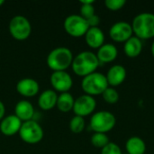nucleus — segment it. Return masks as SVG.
I'll list each match as a JSON object with an SVG mask.
<instances>
[{
  "mask_svg": "<svg viewBox=\"0 0 154 154\" xmlns=\"http://www.w3.org/2000/svg\"><path fill=\"white\" fill-rule=\"evenodd\" d=\"M101 154H123L121 148L116 143H109L106 146L101 149Z\"/></svg>",
  "mask_w": 154,
  "mask_h": 154,
  "instance_id": "27",
  "label": "nucleus"
},
{
  "mask_svg": "<svg viewBox=\"0 0 154 154\" xmlns=\"http://www.w3.org/2000/svg\"><path fill=\"white\" fill-rule=\"evenodd\" d=\"M127 76V72H126V69L123 66V65H114L112 66L106 77L108 82V85L113 87H117L120 86L121 84L124 83V81L125 80Z\"/></svg>",
  "mask_w": 154,
  "mask_h": 154,
  "instance_id": "14",
  "label": "nucleus"
},
{
  "mask_svg": "<svg viewBox=\"0 0 154 154\" xmlns=\"http://www.w3.org/2000/svg\"><path fill=\"white\" fill-rule=\"evenodd\" d=\"M108 87L109 85L106 75L97 71L84 77L81 81L82 90L86 95L91 97L102 95Z\"/></svg>",
  "mask_w": 154,
  "mask_h": 154,
  "instance_id": "4",
  "label": "nucleus"
},
{
  "mask_svg": "<svg viewBox=\"0 0 154 154\" xmlns=\"http://www.w3.org/2000/svg\"><path fill=\"white\" fill-rule=\"evenodd\" d=\"M72 51L67 47H58L51 51L47 56V65L53 71H66L73 61Z\"/></svg>",
  "mask_w": 154,
  "mask_h": 154,
  "instance_id": "2",
  "label": "nucleus"
},
{
  "mask_svg": "<svg viewBox=\"0 0 154 154\" xmlns=\"http://www.w3.org/2000/svg\"><path fill=\"white\" fill-rule=\"evenodd\" d=\"M74 102H75V99L69 92L60 93L58 96L56 106L60 112L68 113L73 109Z\"/></svg>",
  "mask_w": 154,
  "mask_h": 154,
  "instance_id": "21",
  "label": "nucleus"
},
{
  "mask_svg": "<svg viewBox=\"0 0 154 154\" xmlns=\"http://www.w3.org/2000/svg\"><path fill=\"white\" fill-rule=\"evenodd\" d=\"M4 4H5V1H4V0H0V6L3 5Z\"/></svg>",
  "mask_w": 154,
  "mask_h": 154,
  "instance_id": "31",
  "label": "nucleus"
},
{
  "mask_svg": "<svg viewBox=\"0 0 154 154\" xmlns=\"http://www.w3.org/2000/svg\"><path fill=\"white\" fill-rule=\"evenodd\" d=\"M18 134L21 140L28 144H36L40 143L44 135L42 127L34 120L23 122Z\"/></svg>",
  "mask_w": 154,
  "mask_h": 154,
  "instance_id": "6",
  "label": "nucleus"
},
{
  "mask_svg": "<svg viewBox=\"0 0 154 154\" xmlns=\"http://www.w3.org/2000/svg\"><path fill=\"white\" fill-rule=\"evenodd\" d=\"M95 3L94 0H81L80 4V15L85 18L86 20L91 17L92 15L96 14L95 13V7L93 4Z\"/></svg>",
  "mask_w": 154,
  "mask_h": 154,
  "instance_id": "22",
  "label": "nucleus"
},
{
  "mask_svg": "<svg viewBox=\"0 0 154 154\" xmlns=\"http://www.w3.org/2000/svg\"><path fill=\"white\" fill-rule=\"evenodd\" d=\"M134 36L140 40L154 38V14L141 13L134 16L131 23Z\"/></svg>",
  "mask_w": 154,
  "mask_h": 154,
  "instance_id": "3",
  "label": "nucleus"
},
{
  "mask_svg": "<svg viewBox=\"0 0 154 154\" xmlns=\"http://www.w3.org/2000/svg\"><path fill=\"white\" fill-rule=\"evenodd\" d=\"M151 51H152V57L154 58V42H152V46H151Z\"/></svg>",
  "mask_w": 154,
  "mask_h": 154,
  "instance_id": "30",
  "label": "nucleus"
},
{
  "mask_svg": "<svg viewBox=\"0 0 154 154\" xmlns=\"http://www.w3.org/2000/svg\"><path fill=\"white\" fill-rule=\"evenodd\" d=\"M145 154H146V153H145Z\"/></svg>",
  "mask_w": 154,
  "mask_h": 154,
  "instance_id": "33",
  "label": "nucleus"
},
{
  "mask_svg": "<svg viewBox=\"0 0 154 154\" xmlns=\"http://www.w3.org/2000/svg\"><path fill=\"white\" fill-rule=\"evenodd\" d=\"M99 66L100 63L97 55L88 51L79 52L76 57H74L71 64L73 72L83 78L96 72Z\"/></svg>",
  "mask_w": 154,
  "mask_h": 154,
  "instance_id": "1",
  "label": "nucleus"
},
{
  "mask_svg": "<svg viewBox=\"0 0 154 154\" xmlns=\"http://www.w3.org/2000/svg\"><path fill=\"white\" fill-rule=\"evenodd\" d=\"M126 154H127V153H126Z\"/></svg>",
  "mask_w": 154,
  "mask_h": 154,
  "instance_id": "32",
  "label": "nucleus"
},
{
  "mask_svg": "<svg viewBox=\"0 0 154 154\" xmlns=\"http://www.w3.org/2000/svg\"><path fill=\"white\" fill-rule=\"evenodd\" d=\"M86 126L84 117L75 116L69 121V130L74 134H80L84 131Z\"/></svg>",
  "mask_w": 154,
  "mask_h": 154,
  "instance_id": "24",
  "label": "nucleus"
},
{
  "mask_svg": "<svg viewBox=\"0 0 154 154\" xmlns=\"http://www.w3.org/2000/svg\"><path fill=\"white\" fill-rule=\"evenodd\" d=\"M96 55L99 60L100 65L110 63L117 58L118 50L116 45L112 43H105L99 49H97V52Z\"/></svg>",
  "mask_w": 154,
  "mask_h": 154,
  "instance_id": "16",
  "label": "nucleus"
},
{
  "mask_svg": "<svg viewBox=\"0 0 154 154\" xmlns=\"http://www.w3.org/2000/svg\"><path fill=\"white\" fill-rule=\"evenodd\" d=\"M9 32L11 36L17 41L28 39L32 32L30 21L23 15H15L9 22Z\"/></svg>",
  "mask_w": 154,
  "mask_h": 154,
  "instance_id": "7",
  "label": "nucleus"
},
{
  "mask_svg": "<svg viewBox=\"0 0 154 154\" xmlns=\"http://www.w3.org/2000/svg\"><path fill=\"white\" fill-rule=\"evenodd\" d=\"M102 97L104 98V100L107 103V104H110V105H114V104H116L119 100V93L118 91L112 88V87H108L105 91L104 93L102 94Z\"/></svg>",
  "mask_w": 154,
  "mask_h": 154,
  "instance_id": "25",
  "label": "nucleus"
},
{
  "mask_svg": "<svg viewBox=\"0 0 154 154\" xmlns=\"http://www.w3.org/2000/svg\"><path fill=\"white\" fill-rule=\"evenodd\" d=\"M5 106L4 103L0 100V121L5 117Z\"/></svg>",
  "mask_w": 154,
  "mask_h": 154,
  "instance_id": "29",
  "label": "nucleus"
},
{
  "mask_svg": "<svg viewBox=\"0 0 154 154\" xmlns=\"http://www.w3.org/2000/svg\"><path fill=\"white\" fill-rule=\"evenodd\" d=\"M116 124V118L111 112L99 111L95 113L90 118V128L95 133L106 134L114 129Z\"/></svg>",
  "mask_w": 154,
  "mask_h": 154,
  "instance_id": "5",
  "label": "nucleus"
},
{
  "mask_svg": "<svg viewBox=\"0 0 154 154\" xmlns=\"http://www.w3.org/2000/svg\"><path fill=\"white\" fill-rule=\"evenodd\" d=\"M39 83L31 78L20 79L16 84V91L23 97H32L39 93Z\"/></svg>",
  "mask_w": 154,
  "mask_h": 154,
  "instance_id": "13",
  "label": "nucleus"
},
{
  "mask_svg": "<svg viewBox=\"0 0 154 154\" xmlns=\"http://www.w3.org/2000/svg\"><path fill=\"white\" fill-rule=\"evenodd\" d=\"M58 95L52 89H46L42 92L38 97V106L43 111L51 110L56 106Z\"/></svg>",
  "mask_w": 154,
  "mask_h": 154,
  "instance_id": "18",
  "label": "nucleus"
},
{
  "mask_svg": "<svg viewBox=\"0 0 154 154\" xmlns=\"http://www.w3.org/2000/svg\"><path fill=\"white\" fill-rule=\"evenodd\" d=\"M23 122L14 115L5 116L0 121V132L5 136H12L19 133Z\"/></svg>",
  "mask_w": 154,
  "mask_h": 154,
  "instance_id": "12",
  "label": "nucleus"
},
{
  "mask_svg": "<svg viewBox=\"0 0 154 154\" xmlns=\"http://www.w3.org/2000/svg\"><path fill=\"white\" fill-rule=\"evenodd\" d=\"M50 82L54 91L60 93L69 92L73 86L72 78L66 71H53L51 75Z\"/></svg>",
  "mask_w": 154,
  "mask_h": 154,
  "instance_id": "11",
  "label": "nucleus"
},
{
  "mask_svg": "<svg viewBox=\"0 0 154 154\" xmlns=\"http://www.w3.org/2000/svg\"><path fill=\"white\" fill-rule=\"evenodd\" d=\"M126 4L125 0H106L105 5L110 11L121 10Z\"/></svg>",
  "mask_w": 154,
  "mask_h": 154,
  "instance_id": "26",
  "label": "nucleus"
},
{
  "mask_svg": "<svg viewBox=\"0 0 154 154\" xmlns=\"http://www.w3.org/2000/svg\"><path fill=\"white\" fill-rule=\"evenodd\" d=\"M109 36L116 42H125L132 36L134 32L131 23L125 21H119L114 23L109 29Z\"/></svg>",
  "mask_w": 154,
  "mask_h": 154,
  "instance_id": "10",
  "label": "nucleus"
},
{
  "mask_svg": "<svg viewBox=\"0 0 154 154\" xmlns=\"http://www.w3.org/2000/svg\"><path fill=\"white\" fill-rule=\"evenodd\" d=\"M125 150L127 154H145L146 144L141 137L132 136L125 143Z\"/></svg>",
  "mask_w": 154,
  "mask_h": 154,
  "instance_id": "20",
  "label": "nucleus"
},
{
  "mask_svg": "<svg viewBox=\"0 0 154 154\" xmlns=\"http://www.w3.org/2000/svg\"><path fill=\"white\" fill-rule=\"evenodd\" d=\"M87 22L89 27H98V24L100 23V18L97 14H94L88 19H87Z\"/></svg>",
  "mask_w": 154,
  "mask_h": 154,
  "instance_id": "28",
  "label": "nucleus"
},
{
  "mask_svg": "<svg viewBox=\"0 0 154 154\" xmlns=\"http://www.w3.org/2000/svg\"><path fill=\"white\" fill-rule=\"evenodd\" d=\"M14 116H16L23 123L32 120L34 116V107L31 102L27 100H21L15 105Z\"/></svg>",
  "mask_w": 154,
  "mask_h": 154,
  "instance_id": "17",
  "label": "nucleus"
},
{
  "mask_svg": "<svg viewBox=\"0 0 154 154\" xmlns=\"http://www.w3.org/2000/svg\"><path fill=\"white\" fill-rule=\"evenodd\" d=\"M143 51V42L136 36H132L124 44V52L129 58L138 57Z\"/></svg>",
  "mask_w": 154,
  "mask_h": 154,
  "instance_id": "19",
  "label": "nucleus"
},
{
  "mask_svg": "<svg viewBox=\"0 0 154 154\" xmlns=\"http://www.w3.org/2000/svg\"><path fill=\"white\" fill-rule=\"evenodd\" d=\"M85 41L88 47L99 49L105 44V34L99 27H89L85 34Z\"/></svg>",
  "mask_w": 154,
  "mask_h": 154,
  "instance_id": "15",
  "label": "nucleus"
},
{
  "mask_svg": "<svg viewBox=\"0 0 154 154\" xmlns=\"http://www.w3.org/2000/svg\"><path fill=\"white\" fill-rule=\"evenodd\" d=\"M97 107V101L94 97L88 95L79 96L75 99L72 111L78 116L85 117L91 115Z\"/></svg>",
  "mask_w": 154,
  "mask_h": 154,
  "instance_id": "9",
  "label": "nucleus"
},
{
  "mask_svg": "<svg viewBox=\"0 0 154 154\" xmlns=\"http://www.w3.org/2000/svg\"><path fill=\"white\" fill-rule=\"evenodd\" d=\"M63 27L65 32L75 38L85 36L89 29L88 22L80 14H70L64 20Z\"/></svg>",
  "mask_w": 154,
  "mask_h": 154,
  "instance_id": "8",
  "label": "nucleus"
},
{
  "mask_svg": "<svg viewBox=\"0 0 154 154\" xmlns=\"http://www.w3.org/2000/svg\"><path fill=\"white\" fill-rule=\"evenodd\" d=\"M90 141L94 147L99 148V149H103L105 146H106L110 143L109 138L106 135V134H102V133H95L91 136Z\"/></svg>",
  "mask_w": 154,
  "mask_h": 154,
  "instance_id": "23",
  "label": "nucleus"
}]
</instances>
